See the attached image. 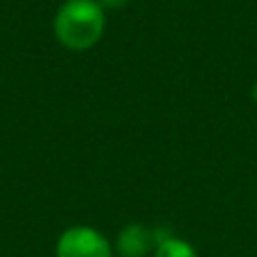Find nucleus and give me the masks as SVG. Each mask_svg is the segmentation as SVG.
<instances>
[{
	"mask_svg": "<svg viewBox=\"0 0 257 257\" xmlns=\"http://www.w3.org/2000/svg\"><path fill=\"white\" fill-rule=\"evenodd\" d=\"M57 257H115L113 244L93 226H70L59 235L54 246Z\"/></svg>",
	"mask_w": 257,
	"mask_h": 257,
	"instance_id": "2",
	"label": "nucleus"
},
{
	"mask_svg": "<svg viewBox=\"0 0 257 257\" xmlns=\"http://www.w3.org/2000/svg\"><path fill=\"white\" fill-rule=\"evenodd\" d=\"M99 5H102L106 12H113V9H122V7H126L131 0H97Z\"/></svg>",
	"mask_w": 257,
	"mask_h": 257,
	"instance_id": "5",
	"label": "nucleus"
},
{
	"mask_svg": "<svg viewBox=\"0 0 257 257\" xmlns=\"http://www.w3.org/2000/svg\"><path fill=\"white\" fill-rule=\"evenodd\" d=\"M151 257H199V255H196V248L187 239H183L178 235H169L167 239H163L156 246Z\"/></svg>",
	"mask_w": 257,
	"mask_h": 257,
	"instance_id": "4",
	"label": "nucleus"
},
{
	"mask_svg": "<svg viewBox=\"0 0 257 257\" xmlns=\"http://www.w3.org/2000/svg\"><path fill=\"white\" fill-rule=\"evenodd\" d=\"M59 45L70 52H88L106 34V9L97 0H63L52 18Z\"/></svg>",
	"mask_w": 257,
	"mask_h": 257,
	"instance_id": "1",
	"label": "nucleus"
},
{
	"mask_svg": "<svg viewBox=\"0 0 257 257\" xmlns=\"http://www.w3.org/2000/svg\"><path fill=\"white\" fill-rule=\"evenodd\" d=\"M250 97H253V102L257 104V81L253 84V88H250Z\"/></svg>",
	"mask_w": 257,
	"mask_h": 257,
	"instance_id": "6",
	"label": "nucleus"
},
{
	"mask_svg": "<svg viewBox=\"0 0 257 257\" xmlns=\"http://www.w3.org/2000/svg\"><path fill=\"white\" fill-rule=\"evenodd\" d=\"M169 235H174L169 228H149L145 223H126L115 237V244H113V250H115L117 257H147L154 255L156 246L163 239H167Z\"/></svg>",
	"mask_w": 257,
	"mask_h": 257,
	"instance_id": "3",
	"label": "nucleus"
}]
</instances>
